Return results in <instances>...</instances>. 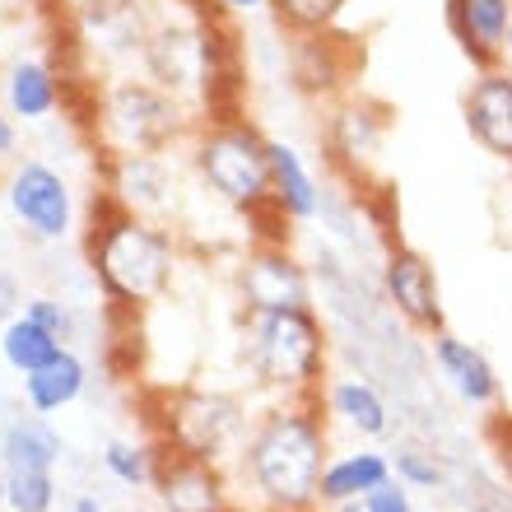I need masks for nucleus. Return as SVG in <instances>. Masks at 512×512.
Wrapping results in <instances>:
<instances>
[{"instance_id":"5","label":"nucleus","mask_w":512,"mask_h":512,"mask_svg":"<svg viewBox=\"0 0 512 512\" xmlns=\"http://www.w3.org/2000/svg\"><path fill=\"white\" fill-rule=\"evenodd\" d=\"M191 163L224 205L243 215L275 210L270 196V140L243 117H210L191 135Z\"/></svg>"},{"instance_id":"40","label":"nucleus","mask_w":512,"mask_h":512,"mask_svg":"<svg viewBox=\"0 0 512 512\" xmlns=\"http://www.w3.org/2000/svg\"><path fill=\"white\" fill-rule=\"evenodd\" d=\"M508 75H512V66H508Z\"/></svg>"},{"instance_id":"10","label":"nucleus","mask_w":512,"mask_h":512,"mask_svg":"<svg viewBox=\"0 0 512 512\" xmlns=\"http://www.w3.org/2000/svg\"><path fill=\"white\" fill-rule=\"evenodd\" d=\"M149 489L159 494L163 512H233L224 466L219 461H201V457H182V452H168V447H159L154 485Z\"/></svg>"},{"instance_id":"37","label":"nucleus","mask_w":512,"mask_h":512,"mask_svg":"<svg viewBox=\"0 0 512 512\" xmlns=\"http://www.w3.org/2000/svg\"><path fill=\"white\" fill-rule=\"evenodd\" d=\"M336 512H368V508H364V499H359V503H340Z\"/></svg>"},{"instance_id":"29","label":"nucleus","mask_w":512,"mask_h":512,"mask_svg":"<svg viewBox=\"0 0 512 512\" xmlns=\"http://www.w3.org/2000/svg\"><path fill=\"white\" fill-rule=\"evenodd\" d=\"M24 312L38 326H47L61 345H66V340H75V312H70V303H61V298H47V294L24 298Z\"/></svg>"},{"instance_id":"9","label":"nucleus","mask_w":512,"mask_h":512,"mask_svg":"<svg viewBox=\"0 0 512 512\" xmlns=\"http://www.w3.org/2000/svg\"><path fill=\"white\" fill-rule=\"evenodd\" d=\"M238 298L247 312L312 308V280L284 243H261L247 252L243 270H238Z\"/></svg>"},{"instance_id":"2","label":"nucleus","mask_w":512,"mask_h":512,"mask_svg":"<svg viewBox=\"0 0 512 512\" xmlns=\"http://www.w3.org/2000/svg\"><path fill=\"white\" fill-rule=\"evenodd\" d=\"M89 266L112 303L122 308H149L168 294L173 284V233L154 224L149 215H131L122 205H112L103 219H94L89 233Z\"/></svg>"},{"instance_id":"20","label":"nucleus","mask_w":512,"mask_h":512,"mask_svg":"<svg viewBox=\"0 0 512 512\" xmlns=\"http://www.w3.org/2000/svg\"><path fill=\"white\" fill-rule=\"evenodd\" d=\"M5 108L19 122H47L61 108V80H56V70L47 61H38V56H19L5 70Z\"/></svg>"},{"instance_id":"31","label":"nucleus","mask_w":512,"mask_h":512,"mask_svg":"<svg viewBox=\"0 0 512 512\" xmlns=\"http://www.w3.org/2000/svg\"><path fill=\"white\" fill-rule=\"evenodd\" d=\"M489 438H494V457H499V471L512 480V419H494V424H489Z\"/></svg>"},{"instance_id":"22","label":"nucleus","mask_w":512,"mask_h":512,"mask_svg":"<svg viewBox=\"0 0 512 512\" xmlns=\"http://www.w3.org/2000/svg\"><path fill=\"white\" fill-rule=\"evenodd\" d=\"M289 70L303 94L322 98L345 80V56H340L336 33H294V52H289Z\"/></svg>"},{"instance_id":"23","label":"nucleus","mask_w":512,"mask_h":512,"mask_svg":"<svg viewBox=\"0 0 512 512\" xmlns=\"http://www.w3.org/2000/svg\"><path fill=\"white\" fill-rule=\"evenodd\" d=\"M326 410L340 415L350 424L354 433H364V438H382L391 429V415H387V401L378 396V387L364 378H336L326 387Z\"/></svg>"},{"instance_id":"24","label":"nucleus","mask_w":512,"mask_h":512,"mask_svg":"<svg viewBox=\"0 0 512 512\" xmlns=\"http://www.w3.org/2000/svg\"><path fill=\"white\" fill-rule=\"evenodd\" d=\"M56 350H61V340H56L47 326L33 322L28 312H19V317H10V322L0 326V359H5V368H14L19 378L33 373V368H42Z\"/></svg>"},{"instance_id":"28","label":"nucleus","mask_w":512,"mask_h":512,"mask_svg":"<svg viewBox=\"0 0 512 512\" xmlns=\"http://www.w3.org/2000/svg\"><path fill=\"white\" fill-rule=\"evenodd\" d=\"M391 475H396L405 489H438L443 485V466H438L429 452H419V447H401L396 461H391Z\"/></svg>"},{"instance_id":"18","label":"nucleus","mask_w":512,"mask_h":512,"mask_svg":"<svg viewBox=\"0 0 512 512\" xmlns=\"http://www.w3.org/2000/svg\"><path fill=\"white\" fill-rule=\"evenodd\" d=\"M19 382H24V401L33 415H56V410H66V405H75L84 396L89 368H84V359L70 345H61L47 364L24 373Z\"/></svg>"},{"instance_id":"25","label":"nucleus","mask_w":512,"mask_h":512,"mask_svg":"<svg viewBox=\"0 0 512 512\" xmlns=\"http://www.w3.org/2000/svg\"><path fill=\"white\" fill-rule=\"evenodd\" d=\"M350 0H270L275 24L289 33H331Z\"/></svg>"},{"instance_id":"4","label":"nucleus","mask_w":512,"mask_h":512,"mask_svg":"<svg viewBox=\"0 0 512 512\" xmlns=\"http://www.w3.org/2000/svg\"><path fill=\"white\" fill-rule=\"evenodd\" d=\"M196 135L191 108L182 98H173L168 89L149 80H108L94 94V140L103 145L108 159L117 154H168V149Z\"/></svg>"},{"instance_id":"6","label":"nucleus","mask_w":512,"mask_h":512,"mask_svg":"<svg viewBox=\"0 0 512 512\" xmlns=\"http://www.w3.org/2000/svg\"><path fill=\"white\" fill-rule=\"evenodd\" d=\"M154 443L182 457L219 461L229 457L238 443H247V410L229 391H205V387H177L163 391L154 405Z\"/></svg>"},{"instance_id":"36","label":"nucleus","mask_w":512,"mask_h":512,"mask_svg":"<svg viewBox=\"0 0 512 512\" xmlns=\"http://www.w3.org/2000/svg\"><path fill=\"white\" fill-rule=\"evenodd\" d=\"M503 66H512V24H508V33H503Z\"/></svg>"},{"instance_id":"27","label":"nucleus","mask_w":512,"mask_h":512,"mask_svg":"<svg viewBox=\"0 0 512 512\" xmlns=\"http://www.w3.org/2000/svg\"><path fill=\"white\" fill-rule=\"evenodd\" d=\"M5 503H10V512H52L56 475L52 471H5Z\"/></svg>"},{"instance_id":"3","label":"nucleus","mask_w":512,"mask_h":512,"mask_svg":"<svg viewBox=\"0 0 512 512\" xmlns=\"http://www.w3.org/2000/svg\"><path fill=\"white\" fill-rule=\"evenodd\" d=\"M247 368L280 401L326 396V331L312 308L247 312Z\"/></svg>"},{"instance_id":"33","label":"nucleus","mask_w":512,"mask_h":512,"mask_svg":"<svg viewBox=\"0 0 512 512\" xmlns=\"http://www.w3.org/2000/svg\"><path fill=\"white\" fill-rule=\"evenodd\" d=\"M14 149H19V126H14V117L0 112V159H10Z\"/></svg>"},{"instance_id":"35","label":"nucleus","mask_w":512,"mask_h":512,"mask_svg":"<svg viewBox=\"0 0 512 512\" xmlns=\"http://www.w3.org/2000/svg\"><path fill=\"white\" fill-rule=\"evenodd\" d=\"M70 512H103V499H98V494H75Z\"/></svg>"},{"instance_id":"21","label":"nucleus","mask_w":512,"mask_h":512,"mask_svg":"<svg viewBox=\"0 0 512 512\" xmlns=\"http://www.w3.org/2000/svg\"><path fill=\"white\" fill-rule=\"evenodd\" d=\"M391 480V461L382 452H345L331 457L322 471V508H340V503L368 499L378 485Z\"/></svg>"},{"instance_id":"7","label":"nucleus","mask_w":512,"mask_h":512,"mask_svg":"<svg viewBox=\"0 0 512 512\" xmlns=\"http://www.w3.org/2000/svg\"><path fill=\"white\" fill-rule=\"evenodd\" d=\"M5 205H10L14 224L33 238V243H66L75 229V196L70 182L42 159H19L5 182Z\"/></svg>"},{"instance_id":"17","label":"nucleus","mask_w":512,"mask_h":512,"mask_svg":"<svg viewBox=\"0 0 512 512\" xmlns=\"http://www.w3.org/2000/svg\"><path fill=\"white\" fill-rule=\"evenodd\" d=\"M66 457V438L52 429L47 415H19L0 429V466L5 471H56Z\"/></svg>"},{"instance_id":"19","label":"nucleus","mask_w":512,"mask_h":512,"mask_svg":"<svg viewBox=\"0 0 512 512\" xmlns=\"http://www.w3.org/2000/svg\"><path fill=\"white\" fill-rule=\"evenodd\" d=\"M433 364H438V373L452 382V391H457L461 401H471V405L499 401V378H494L489 359L475 350V345L438 331V336H433Z\"/></svg>"},{"instance_id":"1","label":"nucleus","mask_w":512,"mask_h":512,"mask_svg":"<svg viewBox=\"0 0 512 512\" xmlns=\"http://www.w3.org/2000/svg\"><path fill=\"white\" fill-rule=\"evenodd\" d=\"M331 461L322 401H280L247 429L243 475L256 503L275 512L322 508V471Z\"/></svg>"},{"instance_id":"26","label":"nucleus","mask_w":512,"mask_h":512,"mask_svg":"<svg viewBox=\"0 0 512 512\" xmlns=\"http://www.w3.org/2000/svg\"><path fill=\"white\" fill-rule=\"evenodd\" d=\"M154 461H159V447H135V443H122V438H112L103 447V471L131 489L154 485Z\"/></svg>"},{"instance_id":"16","label":"nucleus","mask_w":512,"mask_h":512,"mask_svg":"<svg viewBox=\"0 0 512 512\" xmlns=\"http://www.w3.org/2000/svg\"><path fill=\"white\" fill-rule=\"evenodd\" d=\"M270 196L289 224H308L322 215V182L289 140H270Z\"/></svg>"},{"instance_id":"32","label":"nucleus","mask_w":512,"mask_h":512,"mask_svg":"<svg viewBox=\"0 0 512 512\" xmlns=\"http://www.w3.org/2000/svg\"><path fill=\"white\" fill-rule=\"evenodd\" d=\"M19 312H24L19 284H14V275H5V270H0V326L10 322V317H19Z\"/></svg>"},{"instance_id":"14","label":"nucleus","mask_w":512,"mask_h":512,"mask_svg":"<svg viewBox=\"0 0 512 512\" xmlns=\"http://www.w3.org/2000/svg\"><path fill=\"white\" fill-rule=\"evenodd\" d=\"M512 24V0H447V28L461 56L480 70L503 66V33Z\"/></svg>"},{"instance_id":"38","label":"nucleus","mask_w":512,"mask_h":512,"mask_svg":"<svg viewBox=\"0 0 512 512\" xmlns=\"http://www.w3.org/2000/svg\"><path fill=\"white\" fill-rule=\"evenodd\" d=\"M0 512H10V503H5V471H0Z\"/></svg>"},{"instance_id":"30","label":"nucleus","mask_w":512,"mask_h":512,"mask_svg":"<svg viewBox=\"0 0 512 512\" xmlns=\"http://www.w3.org/2000/svg\"><path fill=\"white\" fill-rule=\"evenodd\" d=\"M364 508L368 512H410V494H405V485L391 475L387 485H378L373 494L364 499Z\"/></svg>"},{"instance_id":"11","label":"nucleus","mask_w":512,"mask_h":512,"mask_svg":"<svg viewBox=\"0 0 512 512\" xmlns=\"http://www.w3.org/2000/svg\"><path fill=\"white\" fill-rule=\"evenodd\" d=\"M382 289H387L391 308L401 312L415 331L438 336L443 331V294H438V275L415 247L396 243L382 261Z\"/></svg>"},{"instance_id":"12","label":"nucleus","mask_w":512,"mask_h":512,"mask_svg":"<svg viewBox=\"0 0 512 512\" xmlns=\"http://www.w3.org/2000/svg\"><path fill=\"white\" fill-rule=\"evenodd\" d=\"M466 131L475 135V145L494 154V159L512 163V75L508 66L480 70L466 89Z\"/></svg>"},{"instance_id":"15","label":"nucleus","mask_w":512,"mask_h":512,"mask_svg":"<svg viewBox=\"0 0 512 512\" xmlns=\"http://www.w3.org/2000/svg\"><path fill=\"white\" fill-rule=\"evenodd\" d=\"M173 191V168L168 154H117L108 159V196L131 215H159Z\"/></svg>"},{"instance_id":"34","label":"nucleus","mask_w":512,"mask_h":512,"mask_svg":"<svg viewBox=\"0 0 512 512\" xmlns=\"http://www.w3.org/2000/svg\"><path fill=\"white\" fill-rule=\"evenodd\" d=\"M224 14H261L270 10V0H215Z\"/></svg>"},{"instance_id":"39","label":"nucleus","mask_w":512,"mask_h":512,"mask_svg":"<svg viewBox=\"0 0 512 512\" xmlns=\"http://www.w3.org/2000/svg\"><path fill=\"white\" fill-rule=\"evenodd\" d=\"M233 512H247V508H233ZM252 512H275V508H252Z\"/></svg>"},{"instance_id":"8","label":"nucleus","mask_w":512,"mask_h":512,"mask_svg":"<svg viewBox=\"0 0 512 512\" xmlns=\"http://www.w3.org/2000/svg\"><path fill=\"white\" fill-rule=\"evenodd\" d=\"M154 10L149 0H80L75 5V38L98 56V61H126L145 52L154 33Z\"/></svg>"},{"instance_id":"13","label":"nucleus","mask_w":512,"mask_h":512,"mask_svg":"<svg viewBox=\"0 0 512 512\" xmlns=\"http://www.w3.org/2000/svg\"><path fill=\"white\" fill-rule=\"evenodd\" d=\"M382 135H387L382 108H373L364 98H345V103L326 117V154L350 177H364L368 168H373V159H378Z\"/></svg>"}]
</instances>
